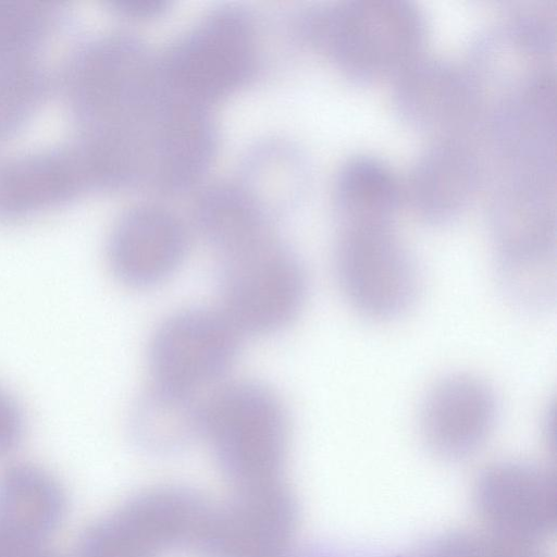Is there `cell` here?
<instances>
[{
    "label": "cell",
    "instance_id": "6da1fadb",
    "mask_svg": "<svg viewBox=\"0 0 557 557\" xmlns=\"http://www.w3.org/2000/svg\"><path fill=\"white\" fill-rule=\"evenodd\" d=\"M62 87L77 138L133 144L152 127L164 95L159 62L134 39L111 35L69 54Z\"/></svg>",
    "mask_w": 557,
    "mask_h": 557
},
{
    "label": "cell",
    "instance_id": "7a4b0ae2",
    "mask_svg": "<svg viewBox=\"0 0 557 557\" xmlns=\"http://www.w3.org/2000/svg\"><path fill=\"white\" fill-rule=\"evenodd\" d=\"M307 34L348 78L372 83L394 77L422 55L428 26L406 0H346L313 11Z\"/></svg>",
    "mask_w": 557,
    "mask_h": 557
},
{
    "label": "cell",
    "instance_id": "3957f363",
    "mask_svg": "<svg viewBox=\"0 0 557 557\" xmlns=\"http://www.w3.org/2000/svg\"><path fill=\"white\" fill-rule=\"evenodd\" d=\"M203 436L223 474L242 490L277 482L286 456L288 421L269 387L250 381L207 398Z\"/></svg>",
    "mask_w": 557,
    "mask_h": 557
},
{
    "label": "cell",
    "instance_id": "277c9868",
    "mask_svg": "<svg viewBox=\"0 0 557 557\" xmlns=\"http://www.w3.org/2000/svg\"><path fill=\"white\" fill-rule=\"evenodd\" d=\"M220 309L244 335L277 332L297 318L308 294L299 258L271 236L222 257Z\"/></svg>",
    "mask_w": 557,
    "mask_h": 557
},
{
    "label": "cell",
    "instance_id": "5b68a950",
    "mask_svg": "<svg viewBox=\"0 0 557 557\" xmlns=\"http://www.w3.org/2000/svg\"><path fill=\"white\" fill-rule=\"evenodd\" d=\"M159 63L162 77L172 91L208 108L250 77L255 65L251 27L235 10L213 13L182 38Z\"/></svg>",
    "mask_w": 557,
    "mask_h": 557
},
{
    "label": "cell",
    "instance_id": "8992f818",
    "mask_svg": "<svg viewBox=\"0 0 557 557\" xmlns=\"http://www.w3.org/2000/svg\"><path fill=\"white\" fill-rule=\"evenodd\" d=\"M334 267L345 297L371 319L401 315L420 288L417 263L392 226L342 227Z\"/></svg>",
    "mask_w": 557,
    "mask_h": 557
},
{
    "label": "cell",
    "instance_id": "52a82bcc",
    "mask_svg": "<svg viewBox=\"0 0 557 557\" xmlns=\"http://www.w3.org/2000/svg\"><path fill=\"white\" fill-rule=\"evenodd\" d=\"M242 337L220 308L180 310L156 329L149 342L152 382L199 394L230 370Z\"/></svg>",
    "mask_w": 557,
    "mask_h": 557
},
{
    "label": "cell",
    "instance_id": "ba28073f",
    "mask_svg": "<svg viewBox=\"0 0 557 557\" xmlns=\"http://www.w3.org/2000/svg\"><path fill=\"white\" fill-rule=\"evenodd\" d=\"M473 503L490 533L536 546L556 530V476L548 468L506 460L486 467L473 486Z\"/></svg>",
    "mask_w": 557,
    "mask_h": 557
},
{
    "label": "cell",
    "instance_id": "9c48e42d",
    "mask_svg": "<svg viewBox=\"0 0 557 557\" xmlns=\"http://www.w3.org/2000/svg\"><path fill=\"white\" fill-rule=\"evenodd\" d=\"M393 78L394 109L413 129L435 139L466 137L480 121L484 96L471 71L421 55Z\"/></svg>",
    "mask_w": 557,
    "mask_h": 557
},
{
    "label": "cell",
    "instance_id": "30bf717a",
    "mask_svg": "<svg viewBox=\"0 0 557 557\" xmlns=\"http://www.w3.org/2000/svg\"><path fill=\"white\" fill-rule=\"evenodd\" d=\"M277 483L244 488L225 507L209 509L193 547L201 557H286L297 506Z\"/></svg>",
    "mask_w": 557,
    "mask_h": 557
},
{
    "label": "cell",
    "instance_id": "8fae6325",
    "mask_svg": "<svg viewBox=\"0 0 557 557\" xmlns=\"http://www.w3.org/2000/svg\"><path fill=\"white\" fill-rule=\"evenodd\" d=\"M498 413L495 393L482 380L454 374L425 396L419 429L429 450L447 461L474 455L491 435Z\"/></svg>",
    "mask_w": 557,
    "mask_h": 557
},
{
    "label": "cell",
    "instance_id": "7c38bea8",
    "mask_svg": "<svg viewBox=\"0 0 557 557\" xmlns=\"http://www.w3.org/2000/svg\"><path fill=\"white\" fill-rule=\"evenodd\" d=\"M187 235L181 221L156 206L135 207L116 222L108 245L109 264L125 285L148 288L181 265Z\"/></svg>",
    "mask_w": 557,
    "mask_h": 557
},
{
    "label": "cell",
    "instance_id": "4fadbf2b",
    "mask_svg": "<svg viewBox=\"0 0 557 557\" xmlns=\"http://www.w3.org/2000/svg\"><path fill=\"white\" fill-rule=\"evenodd\" d=\"M94 189L74 143L12 158L0 157V219L62 206Z\"/></svg>",
    "mask_w": 557,
    "mask_h": 557
},
{
    "label": "cell",
    "instance_id": "5bb4252c",
    "mask_svg": "<svg viewBox=\"0 0 557 557\" xmlns=\"http://www.w3.org/2000/svg\"><path fill=\"white\" fill-rule=\"evenodd\" d=\"M482 176L481 159L466 137L437 138L411 166L404 201L424 222L444 224L473 200Z\"/></svg>",
    "mask_w": 557,
    "mask_h": 557
},
{
    "label": "cell",
    "instance_id": "9a60e30c",
    "mask_svg": "<svg viewBox=\"0 0 557 557\" xmlns=\"http://www.w3.org/2000/svg\"><path fill=\"white\" fill-rule=\"evenodd\" d=\"M65 511V493L46 470L17 463L0 473V531L9 537L41 545L58 530Z\"/></svg>",
    "mask_w": 557,
    "mask_h": 557
},
{
    "label": "cell",
    "instance_id": "2e32d148",
    "mask_svg": "<svg viewBox=\"0 0 557 557\" xmlns=\"http://www.w3.org/2000/svg\"><path fill=\"white\" fill-rule=\"evenodd\" d=\"M334 201L342 227L392 226L404 202L403 184L372 156H356L339 169Z\"/></svg>",
    "mask_w": 557,
    "mask_h": 557
},
{
    "label": "cell",
    "instance_id": "e0dca14e",
    "mask_svg": "<svg viewBox=\"0 0 557 557\" xmlns=\"http://www.w3.org/2000/svg\"><path fill=\"white\" fill-rule=\"evenodd\" d=\"M207 399L197 393L153 383L134 407L131 429L135 442L153 454H171L203 435Z\"/></svg>",
    "mask_w": 557,
    "mask_h": 557
},
{
    "label": "cell",
    "instance_id": "ac0fdd59",
    "mask_svg": "<svg viewBox=\"0 0 557 557\" xmlns=\"http://www.w3.org/2000/svg\"><path fill=\"white\" fill-rule=\"evenodd\" d=\"M41 52L0 48V140L21 131L47 96L51 78Z\"/></svg>",
    "mask_w": 557,
    "mask_h": 557
},
{
    "label": "cell",
    "instance_id": "d6986e66",
    "mask_svg": "<svg viewBox=\"0 0 557 557\" xmlns=\"http://www.w3.org/2000/svg\"><path fill=\"white\" fill-rule=\"evenodd\" d=\"M198 218L202 233L221 257L271 236L260 211L236 189L219 188L208 193Z\"/></svg>",
    "mask_w": 557,
    "mask_h": 557
},
{
    "label": "cell",
    "instance_id": "ffe728a7",
    "mask_svg": "<svg viewBox=\"0 0 557 557\" xmlns=\"http://www.w3.org/2000/svg\"><path fill=\"white\" fill-rule=\"evenodd\" d=\"M416 557H545L536 546L492 533L451 531L431 540Z\"/></svg>",
    "mask_w": 557,
    "mask_h": 557
},
{
    "label": "cell",
    "instance_id": "44dd1931",
    "mask_svg": "<svg viewBox=\"0 0 557 557\" xmlns=\"http://www.w3.org/2000/svg\"><path fill=\"white\" fill-rule=\"evenodd\" d=\"M25 430L24 414L16 400L0 387V458L20 445Z\"/></svg>",
    "mask_w": 557,
    "mask_h": 557
},
{
    "label": "cell",
    "instance_id": "7402d4cb",
    "mask_svg": "<svg viewBox=\"0 0 557 557\" xmlns=\"http://www.w3.org/2000/svg\"><path fill=\"white\" fill-rule=\"evenodd\" d=\"M110 5L119 13L131 17H154L168 8L164 0H113Z\"/></svg>",
    "mask_w": 557,
    "mask_h": 557
},
{
    "label": "cell",
    "instance_id": "603a6c76",
    "mask_svg": "<svg viewBox=\"0 0 557 557\" xmlns=\"http://www.w3.org/2000/svg\"><path fill=\"white\" fill-rule=\"evenodd\" d=\"M300 557H398V556H385L367 553L356 552H342L334 548L318 547L308 549Z\"/></svg>",
    "mask_w": 557,
    "mask_h": 557
},
{
    "label": "cell",
    "instance_id": "cb8c5ba5",
    "mask_svg": "<svg viewBox=\"0 0 557 557\" xmlns=\"http://www.w3.org/2000/svg\"><path fill=\"white\" fill-rule=\"evenodd\" d=\"M26 546L30 544L17 542L0 531V557H15Z\"/></svg>",
    "mask_w": 557,
    "mask_h": 557
},
{
    "label": "cell",
    "instance_id": "d4e9b609",
    "mask_svg": "<svg viewBox=\"0 0 557 557\" xmlns=\"http://www.w3.org/2000/svg\"><path fill=\"white\" fill-rule=\"evenodd\" d=\"M15 557H60L42 545H32L23 548Z\"/></svg>",
    "mask_w": 557,
    "mask_h": 557
}]
</instances>
